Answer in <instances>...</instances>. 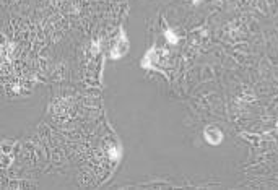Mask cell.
<instances>
[{"instance_id": "obj_4", "label": "cell", "mask_w": 278, "mask_h": 190, "mask_svg": "<svg viewBox=\"0 0 278 190\" xmlns=\"http://www.w3.org/2000/svg\"><path fill=\"white\" fill-rule=\"evenodd\" d=\"M276 129H278V122H276Z\"/></svg>"}, {"instance_id": "obj_2", "label": "cell", "mask_w": 278, "mask_h": 190, "mask_svg": "<svg viewBox=\"0 0 278 190\" xmlns=\"http://www.w3.org/2000/svg\"><path fill=\"white\" fill-rule=\"evenodd\" d=\"M203 135H205V140L210 145H220V143L223 141V133H221V130L218 127H213V125L207 127Z\"/></svg>"}, {"instance_id": "obj_3", "label": "cell", "mask_w": 278, "mask_h": 190, "mask_svg": "<svg viewBox=\"0 0 278 190\" xmlns=\"http://www.w3.org/2000/svg\"><path fill=\"white\" fill-rule=\"evenodd\" d=\"M164 36H166V39H168V41L171 42V44H177V41H179L177 36L174 34L173 30H166V31H164Z\"/></svg>"}, {"instance_id": "obj_1", "label": "cell", "mask_w": 278, "mask_h": 190, "mask_svg": "<svg viewBox=\"0 0 278 190\" xmlns=\"http://www.w3.org/2000/svg\"><path fill=\"white\" fill-rule=\"evenodd\" d=\"M129 52V39H127V36H125V31L124 30H121V39L117 41V44L114 46V49H112V52H111V59H121V57H124Z\"/></svg>"}]
</instances>
